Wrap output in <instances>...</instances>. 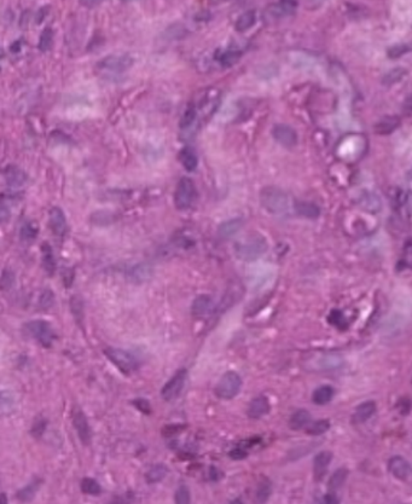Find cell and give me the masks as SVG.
<instances>
[{"instance_id": "30", "label": "cell", "mask_w": 412, "mask_h": 504, "mask_svg": "<svg viewBox=\"0 0 412 504\" xmlns=\"http://www.w3.org/2000/svg\"><path fill=\"white\" fill-rule=\"evenodd\" d=\"M243 296V289L238 286H234L232 289H228L226 292V295H225L224 300L221 301L220 304V311L222 310H227L230 309L231 306H234L235 304L238 303V300Z\"/></svg>"}, {"instance_id": "12", "label": "cell", "mask_w": 412, "mask_h": 504, "mask_svg": "<svg viewBox=\"0 0 412 504\" xmlns=\"http://www.w3.org/2000/svg\"><path fill=\"white\" fill-rule=\"evenodd\" d=\"M152 274H153V268L151 265L148 263H140L135 265L133 267H131L127 276H128V280L132 283L143 284L151 280Z\"/></svg>"}, {"instance_id": "3", "label": "cell", "mask_w": 412, "mask_h": 504, "mask_svg": "<svg viewBox=\"0 0 412 504\" xmlns=\"http://www.w3.org/2000/svg\"><path fill=\"white\" fill-rule=\"evenodd\" d=\"M104 355L122 374L131 375L138 369V361H137L136 357L132 353L125 351V349L107 347L104 349Z\"/></svg>"}, {"instance_id": "43", "label": "cell", "mask_w": 412, "mask_h": 504, "mask_svg": "<svg viewBox=\"0 0 412 504\" xmlns=\"http://www.w3.org/2000/svg\"><path fill=\"white\" fill-rule=\"evenodd\" d=\"M21 237L24 241L34 240L37 237V229L33 226L32 224H29V222H25L21 229Z\"/></svg>"}, {"instance_id": "11", "label": "cell", "mask_w": 412, "mask_h": 504, "mask_svg": "<svg viewBox=\"0 0 412 504\" xmlns=\"http://www.w3.org/2000/svg\"><path fill=\"white\" fill-rule=\"evenodd\" d=\"M6 185L10 188H19L28 181V175L23 169L16 165H8L3 171Z\"/></svg>"}, {"instance_id": "8", "label": "cell", "mask_w": 412, "mask_h": 504, "mask_svg": "<svg viewBox=\"0 0 412 504\" xmlns=\"http://www.w3.org/2000/svg\"><path fill=\"white\" fill-rule=\"evenodd\" d=\"M186 377H188V370L185 368L179 369L162 387L161 397L167 401L174 400V399L178 398L179 394L182 393L183 388H184Z\"/></svg>"}, {"instance_id": "27", "label": "cell", "mask_w": 412, "mask_h": 504, "mask_svg": "<svg viewBox=\"0 0 412 504\" xmlns=\"http://www.w3.org/2000/svg\"><path fill=\"white\" fill-rule=\"evenodd\" d=\"M255 23H256V12H255V10H248V11L240 15V17L236 19L235 28L238 32H246L253 27Z\"/></svg>"}, {"instance_id": "45", "label": "cell", "mask_w": 412, "mask_h": 504, "mask_svg": "<svg viewBox=\"0 0 412 504\" xmlns=\"http://www.w3.org/2000/svg\"><path fill=\"white\" fill-rule=\"evenodd\" d=\"M411 48L407 45H395V46L391 47L388 50V57L391 58H398L400 56H403L405 54H407Z\"/></svg>"}, {"instance_id": "1", "label": "cell", "mask_w": 412, "mask_h": 504, "mask_svg": "<svg viewBox=\"0 0 412 504\" xmlns=\"http://www.w3.org/2000/svg\"><path fill=\"white\" fill-rule=\"evenodd\" d=\"M269 244L261 234L254 232L244 236L235 244V254L243 261H254L266 253Z\"/></svg>"}, {"instance_id": "40", "label": "cell", "mask_w": 412, "mask_h": 504, "mask_svg": "<svg viewBox=\"0 0 412 504\" xmlns=\"http://www.w3.org/2000/svg\"><path fill=\"white\" fill-rule=\"evenodd\" d=\"M54 304H55V295L54 293H52V290L50 289L44 290V292L41 293L40 299H39V306H40L41 309L47 310L54 306Z\"/></svg>"}, {"instance_id": "2", "label": "cell", "mask_w": 412, "mask_h": 504, "mask_svg": "<svg viewBox=\"0 0 412 504\" xmlns=\"http://www.w3.org/2000/svg\"><path fill=\"white\" fill-rule=\"evenodd\" d=\"M260 204L273 215L286 214L289 211V197L283 190L276 186H266L260 191Z\"/></svg>"}, {"instance_id": "29", "label": "cell", "mask_w": 412, "mask_h": 504, "mask_svg": "<svg viewBox=\"0 0 412 504\" xmlns=\"http://www.w3.org/2000/svg\"><path fill=\"white\" fill-rule=\"evenodd\" d=\"M311 422V415L308 411L306 410H297L296 412H294L290 417L289 425L292 430L299 431L302 430V428H306L307 425L310 424Z\"/></svg>"}, {"instance_id": "31", "label": "cell", "mask_w": 412, "mask_h": 504, "mask_svg": "<svg viewBox=\"0 0 412 504\" xmlns=\"http://www.w3.org/2000/svg\"><path fill=\"white\" fill-rule=\"evenodd\" d=\"M242 52L238 50H226L224 52H221L220 55L218 56V61L220 62V64L222 67L228 68L232 67L234 64H236L238 60L241 58Z\"/></svg>"}, {"instance_id": "47", "label": "cell", "mask_w": 412, "mask_h": 504, "mask_svg": "<svg viewBox=\"0 0 412 504\" xmlns=\"http://www.w3.org/2000/svg\"><path fill=\"white\" fill-rule=\"evenodd\" d=\"M230 456L231 458H234V460H242V458L247 456V451L242 449V447H236L234 451H231Z\"/></svg>"}, {"instance_id": "28", "label": "cell", "mask_w": 412, "mask_h": 504, "mask_svg": "<svg viewBox=\"0 0 412 504\" xmlns=\"http://www.w3.org/2000/svg\"><path fill=\"white\" fill-rule=\"evenodd\" d=\"M333 388L329 385H323L319 386L318 388L313 392L312 399L313 402H316L317 405H325L328 404L329 401H331V399L333 398Z\"/></svg>"}, {"instance_id": "9", "label": "cell", "mask_w": 412, "mask_h": 504, "mask_svg": "<svg viewBox=\"0 0 412 504\" xmlns=\"http://www.w3.org/2000/svg\"><path fill=\"white\" fill-rule=\"evenodd\" d=\"M71 422H73L75 432H76L81 443L86 445V446L90 445L91 439H92L91 427L90 423H88L86 415H85V412L79 407H75L71 410Z\"/></svg>"}, {"instance_id": "41", "label": "cell", "mask_w": 412, "mask_h": 504, "mask_svg": "<svg viewBox=\"0 0 412 504\" xmlns=\"http://www.w3.org/2000/svg\"><path fill=\"white\" fill-rule=\"evenodd\" d=\"M175 502L178 504H189L191 502L190 498V491H189L188 487L185 485H182L176 490L175 497H174Z\"/></svg>"}, {"instance_id": "32", "label": "cell", "mask_w": 412, "mask_h": 504, "mask_svg": "<svg viewBox=\"0 0 412 504\" xmlns=\"http://www.w3.org/2000/svg\"><path fill=\"white\" fill-rule=\"evenodd\" d=\"M406 74H407V70L405 69V68L397 67V68H394V69L389 70L388 73L384 75L383 79H382V83H383L384 85H387V86H391V85H394V84L399 83V81L403 80L404 78L406 77Z\"/></svg>"}, {"instance_id": "23", "label": "cell", "mask_w": 412, "mask_h": 504, "mask_svg": "<svg viewBox=\"0 0 412 504\" xmlns=\"http://www.w3.org/2000/svg\"><path fill=\"white\" fill-rule=\"evenodd\" d=\"M297 4L294 2H280L277 4H272L269 8V14L274 18L287 17V16L294 14Z\"/></svg>"}, {"instance_id": "37", "label": "cell", "mask_w": 412, "mask_h": 504, "mask_svg": "<svg viewBox=\"0 0 412 504\" xmlns=\"http://www.w3.org/2000/svg\"><path fill=\"white\" fill-rule=\"evenodd\" d=\"M52 42H54V32L51 28L46 27L41 32L40 39L38 42V48L42 52H46L51 48Z\"/></svg>"}, {"instance_id": "34", "label": "cell", "mask_w": 412, "mask_h": 504, "mask_svg": "<svg viewBox=\"0 0 412 504\" xmlns=\"http://www.w3.org/2000/svg\"><path fill=\"white\" fill-rule=\"evenodd\" d=\"M40 487V481L34 480L33 483L28 484L27 486L23 487L21 491L17 492V498L21 500V502H29L35 497V493Z\"/></svg>"}, {"instance_id": "35", "label": "cell", "mask_w": 412, "mask_h": 504, "mask_svg": "<svg viewBox=\"0 0 412 504\" xmlns=\"http://www.w3.org/2000/svg\"><path fill=\"white\" fill-rule=\"evenodd\" d=\"M81 491L88 496H98L102 492V486L92 477H85L81 481Z\"/></svg>"}, {"instance_id": "25", "label": "cell", "mask_w": 412, "mask_h": 504, "mask_svg": "<svg viewBox=\"0 0 412 504\" xmlns=\"http://www.w3.org/2000/svg\"><path fill=\"white\" fill-rule=\"evenodd\" d=\"M41 259H42V266H44L46 273L52 276L56 271V260L51 245L46 243V242H44V244L41 245Z\"/></svg>"}, {"instance_id": "7", "label": "cell", "mask_w": 412, "mask_h": 504, "mask_svg": "<svg viewBox=\"0 0 412 504\" xmlns=\"http://www.w3.org/2000/svg\"><path fill=\"white\" fill-rule=\"evenodd\" d=\"M25 329L41 346L48 347L52 346V342L55 341V332L51 324L42 319H35L25 324Z\"/></svg>"}, {"instance_id": "21", "label": "cell", "mask_w": 412, "mask_h": 504, "mask_svg": "<svg viewBox=\"0 0 412 504\" xmlns=\"http://www.w3.org/2000/svg\"><path fill=\"white\" fill-rule=\"evenodd\" d=\"M294 209H295L297 215L306 219H317L320 215V208L313 202L297 201L295 202Z\"/></svg>"}, {"instance_id": "48", "label": "cell", "mask_w": 412, "mask_h": 504, "mask_svg": "<svg viewBox=\"0 0 412 504\" xmlns=\"http://www.w3.org/2000/svg\"><path fill=\"white\" fill-rule=\"evenodd\" d=\"M405 109L408 110V111H411V113H412V97H410L406 100V104H405Z\"/></svg>"}, {"instance_id": "22", "label": "cell", "mask_w": 412, "mask_h": 504, "mask_svg": "<svg viewBox=\"0 0 412 504\" xmlns=\"http://www.w3.org/2000/svg\"><path fill=\"white\" fill-rule=\"evenodd\" d=\"M179 160H181L183 167L188 172H195L198 166L197 154L190 146H185L184 149H182L181 154H179Z\"/></svg>"}, {"instance_id": "15", "label": "cell", "mask_w": 412, "mask_h": 504, "mask_svg": "<svg viewBox=\"0 0 412 504\" xmlns=\"http://www.w3.org/2000/svg\"><path fill=\"white\" fill-rule=\"evenodd\" d=\"M271 409L269 399L264 395H259V397L254 398L253 400L249 402L247 409V415L250 418H260L265 416L266 414H269Z\"/></svg>"}, {"instance_id": "13", "label": "cell", "mask_w": 412, "mask_h": 504, "mask_svg": "<svg viewBox=\"0 0 412 504\" xmlns=\"http://www.w3.org/2000/svg\"><path fill=\"white\" fill-rule=\"evenodd\" d=\"M388 469L392 473V475L399 480H406L411 474L410 463L400 456H394L389 460Z\"/></svg>"}, {"instance_id": "46", "label": "cell", "mask_w": 412, "mask_h": 504, "mask_svg": "<svg viewBox=\"0 0 412 504\" xmlns=\"http://www.w3.org/2000/svg\"><path fill=\"white\" fill-rule=\"evenodd\" d=\"M133 404L136 405V408L138 409V410H140L142 412H144V414H150V404L146 400H144V399H137L136 401H133Z\"/></svg>"}, {"instance_id": "18", "label": "cell", "mask_w": 412, "mask_h": 504, "mask_svg": "<svg viewBox=\"0 0 412 504\" xmlns=\"http://www.w3.org/2000/svg\"><path fill=\"white\" fill-rule=\"evenodd\" d=\"M331 460L332 453L330 451H322V452L317 455L315 460H313V473H315L316 479H322L326 470H328Z\"/></svg>"}, {"instance_id": "39", "label": "cell", "mask_w": 412, "mask_h": 504, "mask_svg": "<svg viewBox=\"0 0 412 504\" xmlns=\"http://www.w3.org/2000/svg\"><path fill=\"white\" fill-rule=\"evenodd\" d=\"M271 492H272V486H271V483L269 480H264L261 481L258 486L256 490V499L258 502H266L267 499L270 498Z\"/></svg>"}, {"instance_id": "44", "label": "cell", "mask_w": 412, "mask_h": 504, "mask_svg": "<svg viewBox=\"0 0 412 504\" xmlns=\"http://www.w3.org/2000/svg\"><path fill=\"white\" fill-rule=\"evenodd\" d=\"M15 284V274L12 271L4 270L2 273V288L4 290H8Z\"/></svg>"}, {"instance_id": "20", "label": "cell", "mask_w": 412, "mask_h": 504, "mask_svg": "<svg viewBox=\"0 0 412 504\" xmlns=\"http://www.w3.org/2000/svg\"><path fill=\"white\" fill-rule=\"evenodd\" d=\"M213 306V299L211 295H199L196 297L191 305V313L195 317H203L207 315Z\"/></svg>"}, {"instance_id": "26", "label": "cell", "mask_w": 412, "mask_h": 504, "mask_svg": "<svg viewBox=\"0 0 412 504\" xmlns=\"http://www.w3.org/2000/svg\"><path fill=\"white\" fill-rule=\"evenodd\" d=\"M168 468H167L166 464H162V463H159V464H155V466H152L150 469L146 472L145 474V479H146V483L150 484V485H152V484H158L160 483V481L165 479V477L167 476V474H168Z\"/></svg>"}, {"instance_id": "17", "label": "cell", "mask_w": 412, "mask_h": 504, "mask_svg": "<svg viewBox=\"0 0 412 504\" xmlns=\"http://www.w3.org/2000/svg\"><path fill=\"white\" fill-rule=\"evenodd\" d=\"M358 205L363 211L369 213H377L381 209V201L380 197L374 192L364 191L358 198Z\"/></svg>"}, {"instance_id": "36", "label": "cell", "mask_w": 412, "mask_h": 504, "mask_svg": "<svg viewBox=\"0 0 412 504\" xmlns=\"http://www.w3.org/2000/svg\"><path fill=\"white\" fill-rule=\"evenodd\" d=\"M196 116H197V111H196V108L194 104H189L188 108H186L184 114H183L181 122H179V126H181L182 130H188L189 127L192 126V123L195 122Z\"/></svg>"}, {"instance_id": "5", "label": "cell", "mask_w": 412, "mask_h": 504, "mask_svg": "<svg viewBox=\"0 0 412 504\" xmlns=\"http://www.w3.org/2000/svg\"><path fill=\"white\" fill-rule=\"evenodd\" d=\"M196 195H197V191H196L194 181L191 178H189V177H184V178H182L178 182L174 191L175 207L179 211H186V209L190 208L191 205L194 204Z\"/></svg>"}, {"instance_id": "38", "label": "cell", "mask_w": 412, "mask_h": 504, "mask_svg": "<svg viewBox=\"0 0 412 504\" xmlns=\"http://www.w3.org/2000/svg\"><path fill=\"white\" fill-rule=\"evenodd\" d=\"M330 428V423L328 420H319L313 422V423H310L306 427V433L310 435H320L323 433H325Z\"/></svg>"}, {"instance_id": "6", "label": "cell", "mask_w": 412, "mask_h": 504, "mask_svg": "<svg viewBox=\"0 0 412 504\" xmlns=\"http://www.w3.org/2000/svg\"><path fill=\"white\" fill-rule=\"evenodd\" d=\"M133 63H135V60L128 54L110 55L98 62L97 68L102 71H108V73L121 74L128 70Z\"/></svg>"}, {"instance_id": "24", "label": "cell", "mask_w": 412, "mask_h": 504, "mask_svg": "<svg viewBox=\"0 0 412 504\" xmlns=\"http://www.w3.org/2000/svg\"><path fill=\"white\" fill-rule=\"evenodd\" d=\"M399 126H400V119L398 116H385L376 123L375 132L377 134H389L394 132Z\"/></svg>"}, {"instance_id": "42", "label": "cell", "mask_w": 412, "mask_h": 504, "mask_svg": "<svg viewBox=\"0 0 412 504\" xmlns=\"http://www.w3.org/2000/svg\"><path fill=\"white\" fill-rule=\"evenodd\" d=\"M15 407V401H14V398L10 395V393H8L6 391H3V395H2V411H3V414H6V412H11L12 409H14Z\"/></svg>"}, {"instance_id": "16", "label": "cell", "mask_w": 412, "mask_h": 504, "mask_svg": "<svg viewBox=\"0 0 412 504\" xmlns=\"http://www.w3.org/2000/svg\"><path fill=\"white\" fill-rule=\"evenodd\" d=\"M243 226V219L242 218H234L228 219L226 221H222L218 228V235L222 240H228V238L234 237L238 231Z\"/></svg>"}, {"instance_id": "33", "label": "cell", "mask_w": 412, "mask_h": 504, "mask_svg": "<svg viewBox=\"0 0 412 504\" xmlns=\"http://www.w3.org/2000/svg\"><path fill=\"white\" fill-rule=\"evenodd\" d=\"M347 476H348V470L346 469V468H340V469L336 470V472L331 475V477L329 479L328 483L329 490L330 491L339 490L340 487L343 485L346 479H347Z\"/></svg>"}, {"instance_id": "19", "label": "cell", "mask_w": 412, "mask_h": 504, "mask_svg": "<svg viewBox=\"0 0 412 504\" xmlns=\"http://www.w3.org/2000/svg\"><path fill=\"white\" fill-rule=\"evenodd\" d=\"M376 412V404L374 401H365L363 404L358 405L357 409H355L354 414L352 416L353 423L359 424V423H364L369 420V418L372 417Z\"/></svg>"}, {"instance_id": "4", "label": "cell", "mask_w": 412, "mask_h": 504, "mask_svg": "<svg viewBox=\"0 0 412 504\" xmlns=\"http://www.w3.org/2000/svg\"><path fill=\"white\" fill-rule=\"evenodd\" d=\"M242 379L236 371H227L221 376L215 386V394L218 398L230 400L241 392Z\"/></svg>"}, {"instance_id": "14", "label": "cell", "mask_w": 412, "mask_h": 504, "mask_svg": "<svg viewBox=\"0 0 412 504\" xmlns=\"http://www.w3.org/2000/svg\"><path fill=\"white\" fill-rule=\"evenodd\" d=\"M50 228L56 236H64L68 231V222L64 212L60 207H54L50 211Z\"/></svg>"}, {"instance_id": "10", "label": "cell", "mask_w": 412, "mask_h": 504, "mask_svg": "<svg viewBox=\"0 0 412 504\" xmlns=\"http://www.w3.org/2000/svg\"><path fill=\"white\" fill-rule=\"evenodd\" d=\"M272 136L278 144L284 148H293L297 144V133L293 127L286 123H277L272 129Z\"/></svg>"}]
</instances>
